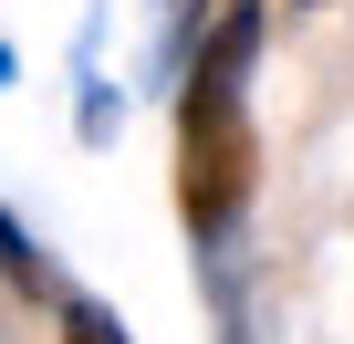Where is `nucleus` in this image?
I'll list each match as a JSON object with an SVG mask.
<instances>
[{"label":"nucleus","instance_id":"2","mask_svg":"<svg viewBox=\"0 0 354 344\" xmlns=\"http://www.w3.org/2000/svg\"><path fill=\"white\" fill-rule=\"evenodd\" d=\"M53 344H125V323H115L104 302H84V292H63V302H53Z\"/></svg>","mask_w":354,"mask_h":344},{"label":"nucleus","instance_id":"3","mask_svg":"<svg viewBox=\"0 0 354 344\" xmlns=\"http://www.w3.org/2000/svg\"><path fill=\"white\" fill-rule=\"evenodd\" d=\"M21 261H32V240H21L11 219H0V282H21Z\"/></svg>","mask_w":354,"mask_h":344},{"label":"nucleus","instance_id":"1","mask_svg":"<svg viewBox=\"0 0 354 344\" xmlns=\"http://www.w3.org/2000/svg\"><path fill=\"white\" fill-rule=\"evenodd\" d=\"M250 53H261V0H230V21L209 32V53L188 63V94H177V219L198 240H230V219L261 188V136L240 105Z\"/></svg>","mask_w":354,"mask_h":344},{"label":"nucleus","instance_id":"4","mask_svg":"<svg viewBox=\"0 0 354 344\" xmlns=\"http://www.w3.org/2000/svg\"><path fill=\"white\" fill-rule=\"evenodd\" d=\"M0 84H11V53H0Z\"/></svg>","mask_w":354,"mask_h":344}]
</instances>
